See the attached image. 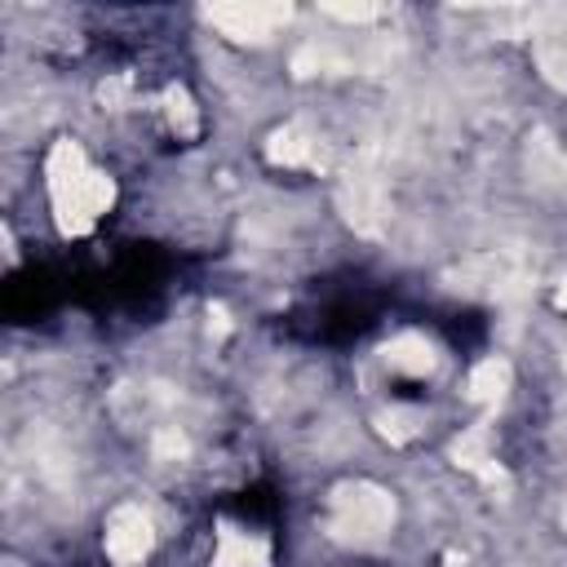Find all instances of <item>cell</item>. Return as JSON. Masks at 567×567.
Segmentation results:
<instances>
[{"label": "cell", "instance_id": "cell-3", "mask_svg": "<svg viewBox=\"0 0 567 567\" xmlns=\"http://www.w3.org/2000/svg\"><path fill=\"white\" fill-rule=\"evenodd\" d=\"M230 509H235L239 518H248V523H266V518L279 514V496H275V487L257 483V487H244V492L230 501Z\"/></svg>", "mask_w": 567, "mask_h": 567}, {"label": "cell", "instance_id": "cell-2", "mask_svg": "<svg viewBox=\"0 0 567 567\" xmlns=\"http://www.w3.org/2000/svg\"><path fill=\"white\" fill-rule=\"evenodd\" d=\"M66 297H71V284H66L62 270H53V266H22V270L9 275L4 292H0V306H4V315L13 323H35L49 310H58Z\"/></svg>", "mask_w": 567, "mask_h": 567}, {"label": "cell", "instance_id": "cell-1", "mask_svg": "<svg viewBox=\"0 0 567 567\" xmlns=\"http://www.w3.org/2000/svg\"><path fill=\"white\" fill-rule=\"evenodd\" d=\"M377 315H381V297L368 284H341V288H323L315 301L292 310L288 332L315 346H350L377 328Z\"/></svg>", "mask_w": 567, "mask_h": 567}]
</instances>
